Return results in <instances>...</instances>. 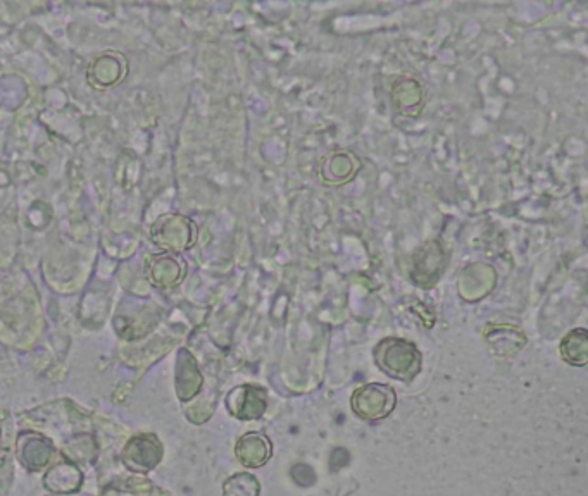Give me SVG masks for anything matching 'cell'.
<instances>
[{
    "label": "cell",
    "mask_w": 588,
    "mask_h": 496,
    "mask_svg": "<svg viewBox=\"0 0 588 496\" xmlns=\"http://www.w3.org/2000/svg\"><path fill=\"white\" fill-rule=\"evenodd\" d=\"M375 360L385 374L402 381L416 378L423 364V357L416 345L401 338L380 341L375 348Z\"/></svg>",
    "instance_id": "obj_1"
},
{
    "label": "cell",
    "mask_w": 588,
    "mask_h": 496,
    "mask_svg": "<svg viewBox=\"0 0 588 496\" xmlns=\"http://www.w3.org/2000/svg\"><path fill=\"white\" fill-rule=\"evenodd\" d=\"M395 403H397L395 391L390 386L378 385V383L361 386L352 395V409L356 410L357 416L368 421L387 417L395 409Z\"/></svg>",
    "instance_id": "obj_2"
},
{
    "label": "cell",
    "mask_w": 588,
    "mask_h": 496,
    "mask_svg": "<svg viewBox=\"0 0 588 496\" xmlns=\"http://www.w3.org/2000/svg\"><path fill=\"white\" fill-rule=\"evenodd\" d=\"M444 264L442 248L438 247V243L432 242L428 247L421 248L420 254L414 257L413 278H421L418 281L420 285H428V279H432L430 283H435L440 278Z\"/></svg>",
    "instance_id": "obj_3"
},
{
    "label": "cell",
    "mask_w": 588,
    "mask_h": 496,
    "mask_svg": "<svg viewBox=\"0 0 588 496\" xmlns=\"http://www.w3.org/2000/svg\"><path fill=\"white\" fill-rule=\"evenodd\" d=\"M237 455L247 467H261L271 457V443L263 434H245L237 445Z\"/></svg>",
    "instance_id": "obj_4"
},
{
    "label": "cell",
    "mask_w": 588,
    "mask_h": 496,
    "mask_svg": "<svg viewBox=\"0 0 588 496\" xmlns=\"http://www.w3.org/2000/svg\"><path fill=\"white\" fill-rule=\"evenodd\" d=\"M561 354L571 366H585L587 364V331L573 329L564 336Z\"/></svg>",
    "instance_id": "obj_5"
},
{
    "label": "cell",
    "mask_w": 588,
    "mask_h": 496,
    "mask_svg": "<svg viewBox=\"0 0 588 496\" xmlns=\"http://www.w3.org/2000/svg\"><path fill=\"white\" fill-rule=\"evenodd\" d=\"M240 393L244 397L242 400H238L237 409H233L235 416L244 417V419L263 416V412L266 410V391L256 388V386H245V388H240Z\"/></svg>",
    "instance_id": "obj_6"
},
{
    "label": "cell",
    "mask_w": 588,
    "mask_h": 496,
    "mask_svg": "<svg viewBox=\"0 0 588 496\" xmlns=\"http://www.w3.org/2000/svg\"><path fill=\"white\" fill-rule=\"evenodd\" d=\"M228 496H259V483L251 474H238L225 486Z\"/></svg>",
    "instance_id": "obj_7"
}]
</instances>
